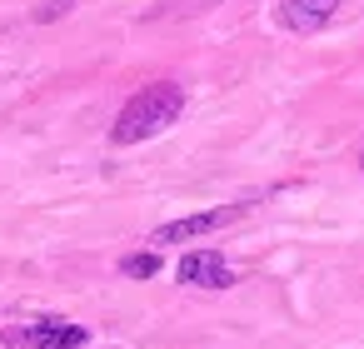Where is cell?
I'll return each instance as SVG.
<instances>
[{"label": "cell", "mask_w": 364, "mask_h": 349, "mask_svg": "<svg viewBox=\"0 0 364 349\" xmlns=\"http://www.w3.org/2000/svg\"><path fill=\"white\" fill-rule=\"evenodd\" d=\"M175 274H180V284H195V289H230V284H235V269L225 264L220 249H195V254H185Z\"/></svg>", "instance_id": "277c9868"}, {"label": "cell", "mask_w": 364, "mask_h": 349, "mask_svg": "<svg viewBox=\"0 0 364 349\" xmlns=\"http://www.w3.org/2000/svg\"><path fill=\"white\" fill-rule=\"evenodd\" d=\"M60 11H70V0H50V6L41 11V21H50V16H60Z\"/></svg>", "instance_id": "52a82bcc"}, {"label": "cell", "mask_w": 364, "mask_h": 349, "mask_svg": "<svg viewBox=\"0 0 364 349\" xmlns=\"http://www.w3.org/2000/svg\"><path fill=\"white\" fill-rule=\"evenodd\" d=\"M245 215V205H215V210H200V215H185V220H170L150 235V249L155 245H185V240H200V235H215L225 225H235Z\"/></svg>", "instance_id": "3957f363"}, {"label": "cell", "mask_w": 364, "mask_h": 349, "mask_svg": "<svg viewBox=\"0 0 364 349\" xmlns=\"http://www.w3.org/2000/svg\"><path fill=\"white\" fill-rule=\"evenodd\" d=\"M120 274H130V279H150V274H160V249L125 254V259H120Z\"/></svg>", "instance_id": "8992f818"}, {"label": "cell", "mask_w": 364, "mask_h": 349, "mask_svg": "<svg viewBox=\"0 0 364 349\" xmlns=\"http://www.w3.org/2000/svg\"><path fill=\"white\" fill-rule=\"evenodd\" d=\"M180 110H185V85L155 80V85H145V90H135V95L125 100V110H120L115 125H110V140H115V145H140V140L170 130V125L180 120Z\"/></svg>", "instance_id": "6da1fadb"}, {"label": "cell", "mask_w": 364, "mask_h": 349, "mask_svg": "<svg viewBox=\"0 0 364 349\" xmlns=\"http://www.w3.org/2000/svg\"><path fill=\"white\" fill-rule=\"evenodd\" d=\"M359 170H364V150H359Z\"/></svg>", "instance_id": "ba28073f"}, {"label": "cell", "mask_w": 364, "mask_h": 349, "mask_svg": "<svg viewBox=\"0 0 364 349\" xmlns=\"http://www.w3.org/2000/svg\"><path fill=\"white\" fill-rule=\"evenodd\" d=\"M334 11H339V0H279V26L294 31V36H309V31H319Z\"/></svg>", "instance_id": "5b68a950"}, {"label": "cell", "mask_w": 364, "mask_h": 349, "mask_svg": "<svg viewBox=\"0 0 364 349\" xmlns=\"http://www.w3.org/2000/svg\"><path fill=\"white\" fill-rule=\"evenodd\" d=\"M90 334L70 319H31V324H16L6 329V344L11 349H80Z\"/></svg>", "instance_id": "7a4b0ae2"}]
</instances>
